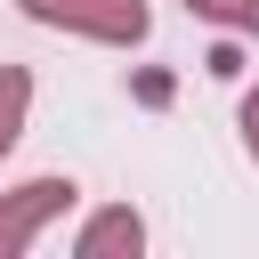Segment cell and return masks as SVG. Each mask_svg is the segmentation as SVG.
Instances as JSON below:
<instances>
[{"label":"cell","mask_w":259,"mask_h":259,"mask_svg":"<svg viewBox=\"0 0 259 259\" xmlns=\"http://www.w3.org/2000/svg\"><path fill=\"white\" fill-rule=\"evenodd\" d=\"M32 24L49 32H73V40H105V49H138L154 32V8L146 0H16Z\"/></svg>","instance_id":"6da1fadb"},{"label":"cell","mask_w":259,"mask_h":259,"mask_svg":"<svg viewBox=\"0 0 259 259\" xmlns=\"http://www.w3.org/2000/svg\"><path fill=\"white\" fill-rule=\"evenodd\" d=\"M73 202H81V186L57 178V170H49V178H24L16 194H0V259H24V251H32Z\"/></svg>","instance_id":"7a4b0ae2"},{"label":"cell","mask_w":259,"mask_h":259,"mask_svg":"<svg viewBox=\"0 0 259 259\" xmlns=\"http://www.w3.org/2000/svg\"><path fill=\"white\" fill-rule=\"evenodd\" d=\"M113 251H146V219L130 210V202H113V210H97L81 235H73V259H113Z\"/></svg>","instance_id":"3957f363"},{"label":"cell","mask_w":259,"mask_h":259,"mask_svg":"<svg viewBox=\"0 0 259 259\" xmlns=\"http://www.w3.org/2000/svg\"><path fill=\"white\" fill-rule=\"evenodd\" d=\"M24 113H32V73L24 65H0V154L24 138Z\"/></svg>","instance_id":"277c9868"},{"label":"cell","mask_w":259,"mask_h":259,"mask_svg":"<svg viewBox=\"0 0 259 259\" xmlns=\"http://www.w3.org/2000/svg\"><path fill=\"white\" fill-rule=\"evenodd\" d=\"M186 16H202L219 32H259V0H186Z\"/></svg>","instance_id":"5b68a950"},{"label":"cell","mask_w":259,"mask_h":259,"mask_svg":"<svg viewBox=\"0 0 259 259\" xmlns=\"http://www.w3.org/2000/svg\"><path fill=\"white\" fill-rule=\"evenodd\" d=\"M243 154H251V162H259V81H251V89H243Z\"/></svg>","instance_id":"8992f818"}]
</instances>
